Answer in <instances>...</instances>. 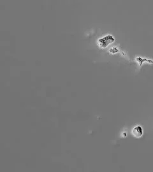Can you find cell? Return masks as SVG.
Segmentation results:
<instances>
[{
    "label": "cell",
    "mask_w": 153,
    "mask_h": 172,
    "mask_svg": "<svg viewBox=\"0 0 153 172\" xmlns=\"http://www.w3.org/2000/svg\"><path fill=\"white\" fill-rule=\"evenodd\" d=\"M132 135L136 138H140L142 137L143 135V129L142 127L140 126H137L136 127H135L132 130Z\"/></svg>",
    "instance_id": "1"
}]
</instances>
